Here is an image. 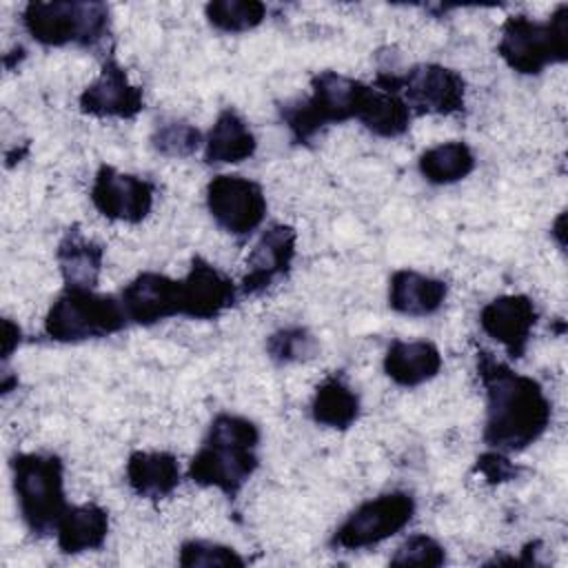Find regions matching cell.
<instances>
[{
    "mask_svg": "<svg viewBox=\"0 0 568 568\" xmlns=\"http://www.w3.org/2000/svg\"><path fill=\"white\" fill-rule=\"evenodd\" d=\"M419 173L430 184H453L464 180L475 169V153L466 142L453 140L426 149L419 155Z\"/></svg>",
    "mask_w": 568,
    "mask_h": 568,
    "instance_id": "d4e9b609",
    "label": "cell"
},
{
    "mask_svg": "<svg viewBox=\"0 0 568 568\" xmlns=\"http://www.w3.org/2000/svg\"><path fill=\"white\" fill-rule=\"evenodd\" d=\"M377 87L402 95L410 113L453 115L464 111L466 82L444 64L424 62L410 67L404 75H379Z\"/></svg>",
    "mask_w": 568,
    "mask_h": 568,
    "instance_id": "ba28073f",
    "label": "cell"
},
{
    "mask_svg": "<svg viewBox=\"0 0 568 568\" xmlns=\"http://www.w3.org/2000/svg\"><path fill=\"white\" fill-rule=\"evenodd\" d=\"M257 149V140L246 120L235 109L220 111L204 140V160L209 164H237L248 160Z\"/></svg>",
    "mask_w": 568,
    "mask_h": 568,
    "instance_id": "7402d4cb",
    "label": "cell"
},
{
    "mask_svg": "<svg viewBox=\"0 0 568 568\" xmlns=\"http://www.w3.org/2000/svg\"><path fill=\"white\" fill-rule=\"evenodd\" d=\"M126 481L144 499H164L180 484V464L166 450H135L126 462Z\"/></svg>",
    "mask_w": 568,
    "mask_h": 568,
    "instance_id": "d6986e66",
    "label": "cell"
},
{
    "mask_svg": "<svg viewBox=\"0 0 568 568\" xmlns=\"http://www.w3.org/2000/svg\"><path fill=\"white\" fill-rule=\"evenodd\" d=\"M80 111L93 118L131 120L144 109V93L115 60H104L100 75L80 93Z\"/></svg>",
    "mask_w": 568,
    "mask_h": 568,
    "instance_id": "9a60e30c",
    "label": "cell"
},
{
    "mask_svg": "<svg viewBox=\"0 0 568 568\" xmlns=\"http://www.w3.org/2000/svg\"><path fill=\"white\" fill-rule=\"evenodd\" d=\"M501 60L521 75H537L550 64L568 60V4L557 7L548 20L510 16L497 42Z\"/></svg>",
    "mask_w": 568,
    "mask_h": 568,
    "instance_id": "8992f818",
    "label": "cell"
},
{
    "mask_svg": "<svg viewBox=\"0 0 568 568\" xmlns=\"http://www.w3.org/2000/svg\"><path fill=\"white\" fill-rule=\"evenodd\" d=\"M442 371V353L426 339H395L384 355V373L404 388L430 382Z\"/></svg>",
    "mask_w": 568,
    "mask_h": 568,
    "instance_id": "ac0fdd59",
    "label": "cell"
},
{
    "mask_svg": "<svg viewBox=\"0 0 568 568\" xmlns=\"http://www.w3.org/2000/svg\"><path fill=\"white\" fill-rule=\"evenodd\" d=\"M295 244L297 233L293 226L271 224L246 257V273L240 282V293L255 297L286 277L295 260Z\"/></svg>",
    "mask_w": 568,
    "mask_h": 568,
    "instance_id": "7c38bea8",
    "label": "cell"
},
{
    "mask_svg": "<svg viewBox=\"0 0 568 568\" xmlns=\"http://www.w3.org/2000/svg\"><path fill=\"white\" fill-rule=\"evenodd\" d=\"M257 446L260 428L255 422L220 413L189 464V479L204 488H217L233 499L260 466Z\"/></svg>",
    "mask_w": 568,
    "mask_h": 568,
    "instance_id": "7a4b0ae2",
    "label": "cell"
},
{
    "mask_svg": "<svg viewBox=\"0 0 568 568\" xmlns=\"http://www.w3.org/2000/svg\"><path fill=\"white\" fill-rule=\"evenodd\" d=\"M27 33L44 47H84L95 49L111 33L109 7L102 2H29L22 9Z\"/></svg>",
    "mask_w": 568,
    "mask_h": 568,
    "instance_id": "5b68a950",
    "label": "cell"
},
{
    "mask_svg": "<svg viewBox=\"0 0 568 568\" xmlns=\"http://www.w3.org/2000/svg\"><path fill=\"white\" fill-rule=\"evenodd\" d=\"M539 320L537 306L528 295H501L479 311L481 331L499 342L510 359H519Z\"/></svg>",
    "mask_w": 568,
    "mask_h": 568,
    "instance_id": "5bb4252c",
    "label": "cell"
},
{
    "mask_svg": "<svg viewBox=\"0 0 568 568\" xmlns=\"http://www.w3.org/2000/svg\"><path fill=\"white\" fill-rule=\"evenodd\" d=\"M204 16L222 33H244L262 24L266 4L257 0H215L204 7Z\"/></svg>",
    "mask_w": 568,
    "mask_h": 568,
    "instance_id": "484cf974",
    "label": "cell"
},
{
    "mask_svg": "<svg viewBox=\"0 0 568 568\" xmlns=\"http://www.w3.org/2000/svg\"><path fill=\"white\" fill-rule=\"evenodd\" d=\"M55 257L64 288H95L104 262V248L95 240L73 226L60 240Z\"/></svg>",
    "mask_w": 568,
    "mask_h": 568,
    "instance_id": "ffe728a7",
    "label": "cell"
},
{
    "mask_svg": "<svg viewBox=\"0 0 568 568\" xmlns=\"http://www.w3.org/2000/svg\"><path fill=\"white\" fill-rule=\"evenodd\" d=\"M126 320L140 326L180 315V280L144 271L133 277L120 293Z\"/></svg>",
    "mask_w": 568,
    "mask_h": 568,
    "instance_id": "2e32d148",
    "label": "cell"
},
{
    "mask_svg": "<svg viewBox=\"0 0 568 568\" xmlns=\"http://www.w3.org/2000/svg\"><path fill=\"white\" fill-rule=\"evenodd\" d=\"M20 339H22L20 326L9 317H4L2 320V359H9L13 355V351L20 346Z\"/></svg>",
    "mask_w": 568,
    "mask_h": 568,
    "instance_id": "1f68e13d",
    "label": "cell"
},
{
    "mask_svg": "<svg viewBox=\"0 0 568 568\" xmlns=\"http://www.w3.org/2000/svg\"><path fill=\"white\" fill-rule=\"evenodd\" d=\"M475 473H479L488 484H501V481H510L519 475V466L513 464L506 453L499 450H488L484 455L477 457L475 462Z\"/></svg>",
    "mask_w": 568,
    "mask_h": 568,
    "instance_id": "4dcf8cb0",
    "label": "cell"
},
{
    "mask_svg": "<svg viewBox=\"0 0 568 568\" xmlns=\"http://www.w3.org/2000/svg\"><path fill=\"white\" fill-rule=\"evenodd\" d=\"M368 84L337 71H320L311 80V95L280 106L282 120L297 144L311 142L324 126L357 120Z\"/></svg>",
    "mask_w": 568,
    "mask_h": 568,
    "instance_id": "277c9868",
    "label": "cell"
},
{
    "mask_svg": "<svg viewBox=\"0 0 568 568\" xmlns=\"http://www.w3.org/2000/svg\"><path fill=\"white\" fill-rule=\"evenodd\" d=\"M477 373L486 390L484 444L499 453H519L537 442L552 415L541 384L484 348H477Z\"/></svg>",
    "mask_w": 568,
    "mask_h": 568,
    "instance_id": "6da1fadb",
    "label": "cell"
},
{
    "mask_svg": "<svg viewBox=\"0 0 568 568\" xmlns=\"http://www.w3.org/2000/svg\"><path fill=\"white\" fill-rule=\"evenodd\" d=\"M266 353L275 364H293L315 357L317 339L304 326H286L268 335Z\"/></svg>",
    "mask_w": 568,
    "mask_h": 568,
    "instance_id": "83f0119b",
    "label": "cell"
},
{
    "mask_svg": "<svg viewBox=\"0 0 568 568\" xmlns=\"http://www.w3.org/2000/svg\"><path fill=\"white\" fill-rule=\"evenodd\" d=\"M410 109L402 100L399 93L382 89V87H371L368 95L364 100V106L357 115V120L375 135L379 138H399L408 131L410 126Z\"/></svg>",
    "mask_w": 568,
    "mask_h": 568,
    "instance_id": "603a6c76",
    "label": "cell"
},
{
    "mask_svg": "<svg viewBox=\"0 0 568 568\" xmlns=\"http://www.w3.org/2000/svg\"><path fill=\"white\" fill-rule=\"evenodd\" d=\"M446 564L444 546L428 535H410L390 557V566H428Z\"/></svg>",
    "mask_w": 568,
    "mask_h": 568,
    "instance_id": "f546056e",
    "label": "cell"
},
{
    "mask_svg": "<svg viewBox=\"0 0 568 568\" xmlns=\"http://www.w3.org/2000/svg\"><path fill=\"white\" fill-rule=\"evenodd\" d=\"M311 415L326 428L346 430L359 417V397L344 379L328 377L315 388Z\"/></svg>",
    "mask_w": 568,
    "mask_h": 568,
    "instance_id": "cb8c5ba5",
    "label": "cell"
},
{
    "mask_svg": "<svg viewBox=\"0 0 568 568\" xmlns=\"http://www.w3.org/2000/svg\"><path fill=\"white\" fill-rule=\"evenodd\" d=\"M109 535V513L98 504L69 506L62 515L55 537L64 555H80L102 548Z\"/></svg>",
    "mask_w": 568,
    "mask_h": 568,
    "instance_id": "44dd1931",
    "label": "cell"
},
{
    "mask_svg": "<svg viewBox=\"0 0 568 568\" xmlns=\"http://www.w3.org/2000/svg\"><path fill=\"white\" fill-rule=\"evenodd\" d=\"M11 475L18 510L29 532L36 537L53 535L69 508L62 459L51 453H16Z\"/></svg>",
    "mask_w": 568,
    "mask_h": 568,
    "instance_id": "3957f363",
    "label": "cell"
},
{
    "mask_svg": "<svg viewBox=\"0 0 568 568\" xmlns=\"http://www.w3.org/2000/svg\"><path fill=\"white\" fill-rule=\"evenodd\" d=\"M415 515V499L395 490L359 504L333 532L331 546L342 550H362L382 544L404 530Z\"/></svg>",
    "mask_w": 568,
    "mask_h": 568,
    "instance_id": "9c48e42d",
    "label": "cell"
},
{
    "mask_svg": "<svg viewBox=\"0 0 568 568\" xmlns=\"http://www.w3.org/2000/svg\"><path fill=\"white\" fill-rule=\"evenodd\" d=\"M202 133L197 126L184 120H166L158 122L151 133V144L160 155L166 158H186L193 155L202 144Z\"/></svg>",
    "mask_w": 568,
    "mask_h": 568,
    "instance_id": "4316f807",
    "label": "cell"
},
{
    "mask_svg": "<svg viewBox=\"0 0 568 568\" xmlns=\"http://www.w3.org/2000/svg\"><path fill=\"white\" fill-rule=\"evenodd\" d=\"M120 297L95 288H64L44 317V333L53 342L75 344L120 333L126 326Z\"/></svg>",
    "mask_w": 568,
    "mask_h": 568,
    "instance_id": "52a82bcc",
    "label": "cell"
},
{
    "mask_svg": "<svg viewBox=\"0 0 568 568\" xmlns=\"http://www.w3.org/2000/svg\"><path fill=\"white\" fill-rule=\"evenodd\" d=\"M448 295L444 280L417 273L413 268H399L388 280V306L395 313L408 317H426L437 313Z\"/></svg>",
    "mask_w": 568,
    "mask_h": 568,
    "instance_id": "e0dca14e",
    "label": "cell"
},
{
    "mask_svg": "<svg viewBox=\"0 0 568 568\" xmlns=\"http://www.w3.org/2000/svg\"><path fill=\"white\" fill-rule=\"evenodd\" d=\"M153 200V182L140 175L122 173L115 166L102 164L93 178L91 202L106 220L138 224L151 213Z\"/></svg>",
    "mask_w": 568,
    "mask_h": 568,
    "instance_id": "8fae6325",
    "label": "cell"
},
{
    "mask_svg": "<svg viewBox=\"0 0 568 568\" xmlns=\"http://www.w3.org/2000/svg\"><path fill=\"white\" fill-rule=\"evenodd\" d=\"M178 564L184 568L195 566H244V557L224 544L209 539H189L180 546Z\"/></svg>",
    "mask_w": 568,
    "mask_h": 568,
    "instance_id": "f1b7e54d",
    "label": "cell"
},
{
    "mask_svg": "<svg viewBox=\"0 0 568 568\" xmlns=\"http://www.w3.org/2000/svg\"><path fill=\"white\" fill-rule=\"evenodd\" d=\"M240 286L202 257H193L184 280H180V315L193 320H215L235 304Z\"/></svg>",
    "mask_w": 568,
    "mask_h": 568,
    "instance_id": "4fadbf2b",
    "label": "cell"
},
{
    "mask_svg": "<svg viewBox=\"0 0 568 568\" xmlns=\"http://www.w3.org/2000/svg\"><path fill=\"white\" fill-rule=\"evenodd\" d=\"M206 209L222 231L248 237L266 217V195L255 180L222 173L206 184Z\"/></svg>",
    "mask_w": 568,
    "mask_h": 568,
    "instance_id": "30bf717a",
    "label": "cell"
},
{
    "mask_svg": "<svg viewBox=\"0 0 568 568\" xmlns=\"http://www.w3.org/2000/svg\"><path fill=\"white\" fill-rule=\"evenodd\" d=\"M564 222H566V213H559V215H557V220H555V224H552V229H550V233L555 235V240H557L559 248H564V246H566V231H564Z\"/></svg>",
    "mask_w": 568,
    "mask_h": 568,
    "instance_id": "d6a6232c",
    "label": "cell"
}]
</instances>
